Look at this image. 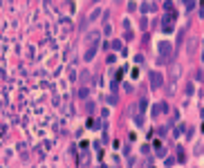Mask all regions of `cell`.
I'll use <instances>...</instances> for the list:
<instances>
[{
    "label": "cell",
    "instance_id": "1",
    "mask_svg": "<svg viewBox=\"0 0 204 168\" xmlns=\"http://www.w3.org/2000/svg\"><path fill=\"white\" fill-rule=\"evenodd\" d=\"M159 83H162V81H159V76H157V74H153V85H159Z\"/></svg>",
    "mask_w": 204,
    "mask_h": 168
}]
</instances>
